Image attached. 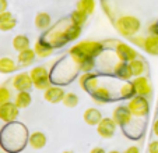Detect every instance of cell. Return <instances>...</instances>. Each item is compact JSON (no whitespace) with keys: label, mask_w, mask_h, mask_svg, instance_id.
<instances>
[{"label":"cell","mask_w":158,"mask_h":153,"mask_svg":"<svg viewBox=\"0 0 158 153\" xmlns=\"http://www.w3.org/2000/svg\"><path fill=\"white\" fill-rule=\"evenodd\" d=\"M108 153H120V152H118V150H110V152H108Z\"/></svg>","instance_id":"40"},{"label":"cell","mask_w":158,"mask_h":153,"mask_svg":"<svg viewBox=\"0 0 158 153\" xmlns=\"http://www.w3.org/2000/svg\"><path fill=\"white\" fill-rule=\"evenodd\" d=\"M63 32H64L66 41H67V42H73V41H76V39L80 38L81 28L77 27V25H73V24H70V25H66L64 29H63Z\"/></svg>","instance_id":"26"},{"label":"cell","mask_w":158,"mask_h":153,"mask_svg":"<svg viewBox=\"0 0 158 153\" xmlns=\"http://www.w3.org/2000/svg\"><path fill=\"white\" fill-rule=\"evenodd\" d=\"M150 35H158V22H152L148 27Z\"/></svg>","instance_id":"35"},{"label":"cell","mask_w":158,"mask_h":153,"mask_svg":"<svg viewBox=\"0 0 158 153\" xmlns=\"http://www.w3.org/2000/svg\"><path fill=\"white\" fill-rule=\"evenodd\" d=\"M114 74L115 76H118L119 80H123V81H130V78L133 76L130 67H129V63H125V61H119L115 64Z\"/></svg>","instance_id":"17"},{"label":"cell","mask_w":158,"mask_h":153,"mask_svg":"<svg viewBox=\"0 0 158 153\" xmlns=\"http://www.w3.org/2000/svg\"><path fill=\"white\" fill-rule=\"evenodd\" d=\"M28 145L35 150L42 149V147H45V145H46V135H45L44 132H41V131L32 132L28 136Z\"/></svg>","instance_id":"18"},{"label":"cell","mask_w":158,"mask_h":153,"mask_svg":"<svg viewBox=\"0 0 158 153\" xmlns=\"http://www.w3.org/2000/svg\"><path fill=\"white\" fill-rule=\"evenodd\" d=\"M78 102H80V99H78V96L76 93H73V92H69V93H66L64 97H63V102L62 103L64 104L66 107H69V109H73V107H76L78 104Z\"/></svg>","instance_id":"31"},{"label":"cell","mask_w":158,"mask_h":153,"mask_svg":"<svg viewBox=\"0 0 158 153\" xmlns=\"http://www.w3.org/2000/svg\"><path fill=\"white\" fill-rule=\"evenodd\" d=\"M116 127L118 125H116L114 118L104 117L101 121H99L98 125H97V132H98V135L101 136V138L110 139V138H114L115 132H116Z\"/></svg>","instance_id":"5"},{"label":"cell","mask_w":158,"mask_h":153,"mask_svg":"<svg viewBox=\"0 0 158 153\" xmlns=\"http://www.w3.org/2000/svg\"><path fill=\"white\" fill-rule=\"evenodd\" d=\"M152 132H154L155 136H158V120H155L154 124H152Z\"/></svg>","instance_id":"38"},{"label":"cell","mask_w":158,"mask_h":153,"mask_svg":"<svg viewBox=\"0 0 158 153\" xmlns=\"http://www.w3.org/2000/svg\"><path fill=\"white\" fill-rule=\"evenodd\" d=\"M115 53H116L119 61H125V63H130L134 59L139 57V53L130 45L123 43V42H118L116 47H115Z\"/></svg>","instance_id":"6"},{"label":"cell","mask_w":158,"mask_h":153,"mask_svg":"<svg viewBox=\"0 0 158 153\" xmlns=\"http://www.w3.org/2000/svg\"><path fill=\"white\" fill-rule=\"evenodd\" d=\"M104 50V45L101 42L97 41H81L77 45H74L73 47H70L69 54L72 57V60L77 64L80 60H83L84 57H98Z\"/></svg>","instance_id":"1"},{"label":"cell","mask_w":158,"mask_h":153,"mask_svg":"<svg viewBox=\"0 0 158 153\" xmlns=\"http://www.w3.org/2000/svg\"><path fill=\"white\" fill-rule=\"evenodd\" d=\"M63 153H73V152H70V150H64Z\"/></svg>","instance_id":"41"},{"label":"cell","mask_w":158,"mask_h":153,"mask_svg":"<svg viewBox=\"0 0 158 153\" xmlns=\"http://www.w3.org/2000/svg\"><path fill=\"white\" fill-rule=\"evenodd\" d=\"M7 7H9V2L7 0H0V13L7 11Z\"/></svg>","instance_id":"36"},{"label":"cell","mask_w":158,"mask_h":153,"mask_svg":"<svg viewBox=\"0 0 158 153\" xmlns=\"http://www.w3.org/2000/svg\"><path fill=\"white\" fill-rule=\"evenodd\" d=\"M31 102H32V96H31V93L28 91L17 92L15 99H14V103L18 109H27V107L31 104Z\"/></svg>","instance_id":"22"},{"label":"cell","mask_w":158,"mask_h":153,"mask_svg":"<svg viewBox=\"0 0 158 153\" xmlns=\"http://www.w3.org/2000/svg\"><path fill=\"white\" fill-rule=\"evenodd\" d=\"M32 86L34 84H32V80H31L30 73H20L13 78V88L17 92H21V91L30 92L32 89Z\"/></svg>","instance_id":"9"},{"label":"cell","mask_w":158,"mask_h":153,"mask_svg":"<svg viewBox=\"0 0 158 153\" xmlns=\"http://www.w3.org/2000/svg\"><path fill=\"white\" fill-rule=\"evenodd\" d=\"M112 118L115 120L116 125H119L120 128H126L129 124H131V118H133V114L130 113L127 106H118L116 109L114 110V116Z\"/></svg>","instance_id":"8"},{"label":"cell","mask_w":158,"mask_h":153,"mask_svg":"<svg viewBox=\"0 0 158 153\" xmlns=\"http://www.w3.org/2000/svg\"><path fill=\"white\" fill-rule=\"evenodd\" d=\"M78 84H80L81 88L85 92H88V93H91L94 89L99 86L98 76L93 73H83V75L78 76Z\"/></svg>","instance_id":"12"},{"label":"cell","mask_w":158,"mask_h":153,"mask_svg":"<svg viewBox=\"0 0 158 153\" xmlns=\"http://www.w3.org/2000/svg\"><path fill=\"white\" fill-rule=\"evenodd\" d=\"M123 153H140V149H139V146H130V147H127Z\"/></svg>","instance_id":"37"},{"label":"cell","mask_w":158,"mask_h":153,"mask_svg":"<svg viewBox=\"0 0 158 153\" xmlns=\"http://www.w3.org/2000/svg\"><path fill=\"white\" fill-rule=\"evenodd\" d=\"M63 29H64V28H55V29L52 31L46 38H45L49 43L52 45V46L55 47V49L63 47L66 43H67V41H66V38H64V32H63Z\"/></svg>","instance_id":"15"},{"label":"cell","mask_w":158,"mask_h":153,"mask_svg":"<svg viewBox=\"0 0 158 153\" xmlns=\"http://www.w3.org/2000/svg\"><path fill=\"white\" fill-rule=\"evenodd\" d=\"M89 95L93 96L94 102L98 104H105V103H109L110 100H114V96H112L110 91L106 88V86H102V85H99L98 88H95Z\"/></svg>","instance_id":"14"},{"label":"cell","mask_w":158,"mask_h":153,"mask_svg":"<svg viewBox=\"0 0 158 153\" xmlns=\"http://www.w3.org/2000/svg\"><path fill=\"white\" fill-rule=\"evenodd\" d=\"M143 50L147 54L158 56V35H148L144 42Z\"/></svg>","instance_id":"20"},{"label":"cell","mask_w":158,"mask_h":153,"mask_svg":"<svg viewBox=\"0 0 158 153\" xmlns=\"http://www.w3.org/2000/svg\"><path fill=\"white\" fill-rule=\"evenodd\" d=\"M76 9L80 10V11H84L88 15H91L95 11V0H78Z\"/></svg>","instance_id":"29"},{"label":"cell","mask_w":158,"mask_h":153,"mask_svg":"<svg viewBox=\"0 0 158 153\" xmlns=\"http://www.w3.org/2000/svg\"><path fill=\"white\" fill-rule=\"evenodd\" d=\"M87 18H88V14H85L84 11H80V10L76 9L74 11L70 14V22L73 25H77V27L83 28L84 24L87 22Z\"/></svg>","instance_id":"27"},{"label":"cell","mask_w":158,"mask_h":153,"mask_svg":"<svg viewBox=\"0 0 158 153\" xmlns=\"http://www.w3.org/2000/svg\"><path fill=\"white\" fill-rule=\"evenodd\" d=\"M30 39H28L27 35H23V33H20V35L14 36V39H13V47H14V50H17L18 53L20 52H23V50H27L30 49Z\"/></svg>","instance_id":"24"},{"label":"cell","mask_w":158,"mask_h":153,"mask_svg":"<svg viewBox=\"0 0 158 153\" xmlns=\"http://www.w3.org/2000/svg\"><path fill=\"white\" fill-rule=\"evenodd\" d=\"M129 67H130L131 75L133 76H141L146 73V61L143 59H139V57L129 63Z\"/></svg>","instance_id":"23"},{"label":"cell","mask_w":158,"mask_h":153,"mask_svg":"<svg viewBox=\"0 0 158 153\" xmlns=\"http://www.w3.org/2000/svg\"><path fill=\"white\" fill-rule=\"evenodd\" d=\"M64 95H66V92L63 91V88L56 86V85H51L48 89L44 91V99L48 103L56 104V103H62Z\"/></svg>","instance_id":"10"},{"label":"cell","mask_w":158,"mask_h":153,"mask_svg":"<svg viewBox=\"0 0 158 153\" xmlns=\"http://www.w3.org/2000/svg\"><path fill=\"white\" fill-rule=\"evenodd\" d=\"M119 96L125 100H130L136 96V89H134L131 81H125V84L119 88Z\"/></svg>","instance_id":"25"},{"label":"cell","mask_w":158,"mask_h":153,"mask_svg":"<svg viewBox=\"0 0 158 153\" xmlns=\"http://www.w3.org/2000/svg\"><path fill=\"white\" fill-rule=\"evenodd\" d=\"M114 25L123 38H131V36L137 35L141 28L140 20L134 15H120L114 21Z\"/></svg>","instance_id":"2"},{"label":"cell","mask_w":158,"mask_h":153,"mask_svg":"<svg viewBox=\"0 0 158 153\" xmlns=\"http://www.w3.org/2000/svg\"><path fill=\"white\" fill-rule=\"evenodd\" d=\"M11 92H10L9 88H6V86H0V106L4 103H7V102H11Z\"/></svg>","instance_id":"32"},{"label":"cell","mask_w":158,"mask_h":153,"mask_svg":"<svg viewBox=\"0 0 158 153\" xmlns=\"http://www.w3.org/2000/svg\"><path fill=\"white\" fill-rule=\"evenodd\" d=\"M18 65L15 64V61L10 57H2L0 59V73L3 74H10L13 71L17 70Z\"/></svg>","instance_id":"28"},{"label":"cell","mask_w":158,"mask_h":153,"mask_svg":"<svg viewBox=\"0 0 158 153\" xmlns=\"http://www.w3.org/2000/svg\"><path fill=\"white\" fill-rule=\"evenodd\" d=\"M76 65H77V68L81 73H91L93 68L95 67V59H93V57H84Z\"/></svg>","instance_id":"30"},{"label":"cell","mask_w":158,"mask_h":153,"mask_svg":"<svg viewBox=\"0 0 158 153\" xmlns=\"http://www.w3.org/2000/svg\"><path fill=\"white\" fill-rule=\"evenodd\" d=\"M20 114V109L15 106L14 102H7V103L0 106V120L7 124H11L17 120Z\"/></svg>","instance_id":"7"},{"label":"cell","mask_w":158,"mask_h":153,"mask_svg":"<svg viewBox=\"0 0 158 153\" xmlns=\"http://www.w3.org/2000/svg\"><path fill=\"white\" fill-rule=\"evenodd\" d=\"M83 118H84V121H85V124L97 127L99 124V121H101L104 117H102L101 112H99L98 109H95V107H88V109L84 112Z\"/></svg>","instance_id":"16"},{"label":"cell","mask_w":158,"mask_h":153,"mask_svg":"<svg viewBox=\"0 0 158 153\" xmlns=\"http://www.w3.org/2000/svg\"><path fill=\"white\" fill-rule=\"evenodd\" d=\"M148 153H158V141H151L148 143Z\"/></svg>","instance_id":"34"},{"label":"cell","mask_w":158,"mask_h":153,"mask_svg":"<svg viewBox=\"0 0 158 153\" xmlns=\"http://www.w3.org/2000/svg\"><path fill=\"white\" fill-rule=\"evenodd\" d=\"M131 84H133L134 89H136V95H139V96H144V97H148L150 95H151V91H152V86L151 84H150L148 78L147 76H136L133 81H131Z\"/></svg>","instance_id":"11"},{"label":"cell","mask_w":158,"mask_h":153,"mask_svg":"<svg viewBox=\"0 0 158 153\" xmlns=\"http://www.w3.org/2000/svg\"><path fill=\"white\" fill-rule=\"evenodd\" d=\"M127 107L130 110V113L133 114V117H139V118L146 117L150 112L148 99L144 96H139V95H136L133 99L129 100Z\"/></svg>","instance_id":"4"},{"label":"cell","mask_w":158,"mask_h":153,"mask_svg":"<svg viewBox=\"0 0 158 153\" xmlns=\"http://www.w3.org/2000/svg\"><path fill=\"white\" fill-rule=\"evenodd\" d=\"M31 80H32V84L36 89L39 91H45L51 86V75H49V71L46 67L44 65H36L32 70L30 71Z\"/></svg>","instance_id":"3"},{"label":"cell","mask_w":158,"mask_h":153,"mask_svg":"<svg viewBox=\"0 0 158 153\" xmlns=\"http://www.w3.org/2000/svg\"><path fill=\"white\" fill-rule=\"evenodd\" d=\"M130 39V42L134 45V46H139V47H141L143 49L144 47V42H146V36H141V35H134V36H131V38H129Z\"/></svg>","instance_id":"33"},{"label":"cell","mask_w":158,"mask_h":153,"mask_svg":"<svg viewBox=\"0 0 158 153\" xmlns=\"http://www.w3.org/2000/svg\"><path fill=\"white\" fill-rule=\"evenodd\" d=\"M36 54L35 52H34V49H27V50H23V52H20L17 56V61L20 65H23V67H27V65H31L34 63V60H35Z\"/></svg>","instance_id":"21"},{"label":"cell","mask_w":158,"mask_h":153,"mask_svg":"<svg viewBox=\"0 0 158 153\" xmlns=\"http://www.w3.org/2000/svg\"><path fill=\"white\" fill-rule=\"evenodd\" d=\"M53 50H55V47L52 46L45 38L38 39L36 43L34 45V52H35L36 57H39V59H46V57L52 56Z\"/></svg>","instance_id":"13"},{"label":"cell","mask_w":158,"mask_h":153,"mask_svg":"<svg viewBox=\"0 0 158 153\" xmlns=\"http://www.w3.org/2000/svg\"><path fill=\"white\" fill-rule=\"evenodd\" d=\"M34 24H35V27L38 28L39 31H46L49 27H51L52 24V18L48 13L45 11H41L35 15V20H34Z\"/></svg>","instance_id":"19"},{"label":"cell","mask_w":158,"mask_h":153,"mask_svg":"<svg viewBox=\"0 0 158 153\" xmlns=\"http://www.w3.org/2000/svg\"><path fill=\"white\" fill-rule=\"evenodd\" d=\"M89 153H106L102 147H94V149L89 150Z\"/></svg>","instance_id":"39"}]
</instances>
